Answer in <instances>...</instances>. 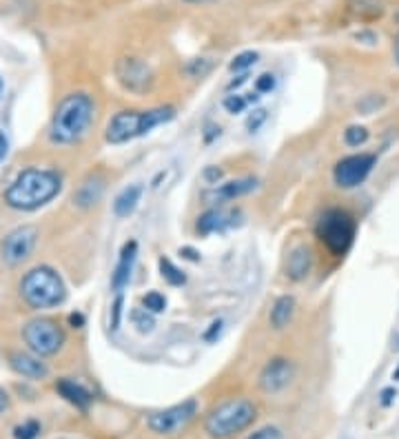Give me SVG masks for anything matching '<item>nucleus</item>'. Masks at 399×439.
Segmentation results:
<instances>
[{
	"label": "nucleus",
	"mask_w": 399,
	"mask_h": 439,
	"mask_svg": "<svg viewBox=\"0 0 399 439\" xmlns=\"http://www.w3.org/2000/svg\"><path fill=\"white\" fill-rule=\"evenodd\" d=\"M96 104L89 94H69L60 100L51 116L49 125V138L56 144H73L85 138L91 123H94Z\"/></svg>",
	"instance_id": "f03ea898"
},
{
	"label": "nucleus",
	"mask_w": 399,
	"mask_h": 439,
	"mask_svg": "<svg viewBox=\"0 0 399 439\" xmlns=\"http://www.w3.org/2000/svg\"><path fill=\"white\" fill-rule=\"evenodd\" d=\"M122 304H125V297H122V293H116V299H113V304H111V313H109V326H111V330H118L120 328Z\"/></svg>",
	"instance_id": "c756f323"
},
{
	"label": "nucleus",
	"mask_w": 399,
	"mask_h": 439,
	"mask_svg": "<svg viewBox=\"0 0 399 439\" xmlns=\"http://www.w3.org/2000/svg\"><path fill=\"white\" fill-rule=\"evenodd\" d=\"M184 71H187L191 78H202V75H207L211 71V63L204 58H195L187 67H184Z\"/></svg>",
	"instance_id": "cd10ccee"
},
{
	"label": "nucleus",
	"mask_w": 399,
	"mask_h": 439,
	"mask_svg": "<svg viewBox=\"0 0 399 439\" xmlns=\"http://www.w3.org/2000/svg\"><path fill=\"white\" fill-rule=\"evenodd\" d=\"M355 229L357 226H355V220H352L350 214H346V211H342V209H329L317 220L315 233L321 242H324L331 253L344 255L352 245Z\"/></svg>",
	"instance_id": "423d86ee"
},
{
	"label": "nucleus",
	"mask_w": 399,
	"mask_h": 439,
	"mask_svg": "<svg viewBox=\"0 0 399 439\" xmlns=\"http://www.w3.org/2000/svg\"><path fill=\"white\" fill-rule=\"evenodd\" d=\"M195 415H197V402L191 397L176 406H168L164 411L151 413L147 417V426L156 435H176L187 426Z\"/></svg>",
	"instance_id": "6e6552de"
},
{
	"label": "nucleus",
	"mask_w": 399,
	"mask_h": 439,
	"mask_svg": "<svg viewBox=\"0 0 399 439\" xmlns=\"http://www.w3.org/2000/svg\"><path fill=\"white\" fill-rule=\"evenodd\" d=\"M63 189V178L51 169H27L5 191V204L16 211H36Z\"/></svg>",
	"instance_id": "f257e3e1"
},
{
	"label": "nucleus",
	"mask_w": 399,
	"mask_h": 439,
	"mask_svg": "<svg viewBox=\"0 0 399 439\" xmlns=\"http://www.w3.org/2000/svg\"><path fill=\"white\" fill-rule=\"evenodd\" d=\"M257 417V408L253 402L238 397V400H226L218 404L209 413L204 421V431L213 439H228L244 428H249Z\"/></svg>",
	"instance_id": "39448f33"
},
{
	"label": "nucleus",
	"mask_w": 399,
	"mask_h": 439,
	"mask_svg": "<svg viewBox=\"0 0 399 439\" xmlns=\"http://www.w3.org/2000/svg\"><path fill=\"white\" fill-rule=\"evenodd\" d=\"M102 191H104V180L100 175H91L78 189H75L73 204L80 206V209H91L94 204H98V200L102 198Z\"/></svg>",
	"instance_id": "f3484780"
},
{
	"label": "nucleus",
	"mask_w": 399,
	"mask_h": 439,
	"mask_svg": "<svg viewBox=\"0 0 399 439\" xmlns=\"http://www.w3.org/2000/svg\"><path fill=\"white\" fill-rule=\"evenodd\" d=\"M116 75L120 85L133 94H145L151 87V69L137 58H120L116 65Z\"/></svg>",
	"instance_id": "9b49d317"
},
{
	"label": "nucleus",
	"mask_w": 399,
	"mask_h": 439,
	"mask_svg": "<svg viewBox=\"0 0 399 439\" xmlns=\"http://www.w3.org/2000/svg\"><path fill=\"white\" fill-rule=\"evenodd\" d=\"M20 297L34 311L56 309L67 299V286L51 266H36L20 280Z\"/></svg>",
	"instance_id": "7ed1b4c3"
},
{
	"label": "nucleus",
	"mask_w": 399,
	"mask_h": 439,
	"mask_svg": "<svg viewBox=\"0 0 399 439\" xmlns=\"http://www.w3.org/2000/svg\"><path fill=\"white\" fill-rule=\"evenodd\" d=\"M249 439H280V431L275 428V426H266V428H262V431L253 433Z\"/></svg>",
	"instance_id": "72a5a7b5"
},
{
	"label": "nucleus",
	"mask_w": 399,
	"mask_h": 439,
	"mask_svg": "<svg viewBox=\"0 0 399 439\" xmlns=\"http://www.w3.org/2000/svg\"><path fill=\"white\" fill-rule=\"evenodd\" d=\"M0 94H3V80H0Z\"/></svg>",
	"instance_id": "49530a36"
},
{
	"label": "nucleus",
	"mask_w": 399,
	"mask_h": 439,
	"mask_svg": "<svg viewBox=\"0 0 399 439\" xmlns=\"http://www.w3.org/2000/svg\"><path fill=\"white\" fill-rule=\"evenodd\" d=\"M311 266H313V255H311V249L309 247H295L293 251L288 253V260H286V276L290 280H304L306 276L311 273Z\"/></svg>",
	"instance_id": "dca6fc26"
},
{
	"label": "nucleus",
	"mask_w": 399,
	"mask_h": 439,
	"mask_svg": "<svg viewBox=\"0 0 399 439\" xmlns=\"http://www.w3.org/2000/svg\"><path fill=\"white\" fill-rule=\"evenodd\" d=\"M69 324H71L73 328L85 326V317H82V313H71V315H69Z\"/></svg>",
	"instance_id": "ea45409f"
},
{
	"label": "nucleus",
	"mask_w": 399,
	"mask_h": 439,
	"mask_svg": "<svg viewBox=\"0 0 399 439\" xmlns=\"http://www.w3.org/2000/svg\"><path fill=\"white\" fill-rule=\"evenodd\" d=\"M23 340L38 357L56 355L65 344V330L51 317H38L23 328Z\"/></svg>",
	"instance_id": "0eeeda50"
},
{
	"label": "nucleus",
	"mask_w": 399,
	"mask_h": 439,
	"mask_svg": "<svg viewBox=\"0 0 399 439\" xmlns=\"http://www.w3.org/2000/svg\"><path fill=\"white\" fill-rule=\"evenodd\" d=\"M140 198H142V185L125 187L118 193V198L113 202V214L118 218H129L133 211L137 209V204H140Z\"/></svg>",
	"instance_id": "6ab92c4d"
},
{
	"label": "nucleus",
	"mask_w": 399,
	"mask_h": 439,
	"mask_svg": "<svg viewBox=\"0 0 399 439\" xmlns=\"http://www.w3.org/2000/svg\"><path fill=\"white\" fill-rule=\"evenodd\" d=\"M218 135H220V127L209 125V127H207V133H204V142H211L213 138H218Z\"/></svg>",
	"instance_id": "a19ab883"
},
{
	"label": "nucleus",
	"mask_w": 399,
	"mask_h": 439,
	"mask_svg": "<svg viewBox=\"0 0 399 439\" xmlns=\"http://www.w3.org/2000/svg\"><path fill=\"white\" fill-rule=\"evenodd\" d=\"M56 390L63 395L69 404H73L75 408H80V411H87V408L91 406V392L80 386V384H75L73 380H67V377H63V380H58L56 382Z\"/></svg>",
	"instance_id": "a211bd4d"
},
{
	"label": "nucleus",
	"mask_w": 399,
	"mask_h": 439,
	"mask_svg": "<svg viewBox=\"0 0 399 439\" xmlns=\"http://www.w3.org/2000/svg\"><path fill=\"white\" fill-rule=\"evenodd\" d=\"M249 107V102H247V98L244 96H238V94H231V96H226L224 98V109L228 111V113H242L244 109Z\"/></svg>",
	"instance_id": "c85d7f7f"
},
{
	"label": "nucleus",
	"mask_w": 399,
	"mask_h": 439,
	"mask_svg": "<svg viewBox=\"0 0 399 439\" xmlns=\"http://www.w3.org/2000/svg\"><path fill=\"white\" fill-rule=\"evenodd\" d=\"M375 162H377V158L373 154H357V156H348V158L340 160L333 171L335 185L342 189L360 187L368 178V173L373 171Z\"/></svg>",
	"instance_id": "9d476101"
},
{
	"label": "nucleus",
	"mask_w": 399,
	"mask_h": 439,
	"mask_svg": "<svg viewBox=\"0 0 399 439\" xmlns=\"http://www.w3.org/2000/svg\"><path fill=\"white\" fill-rule=\"evenodd\" d=\"M176 109L173 107H158L149 111H120L111 118L106 125L104 138L109 144H125L129 140L140 138V135L156 129L158 125H164L173 120Z\"/></svg>",
	"instance_id": "20e7f679"
},
{
	"label": "nucleus",
	"mask_w": 399,
	"mask_h": 439,
	"mask_svg": "<svg viewBox=\"0 0 399 439\" xmlns=\"http://www.w3.org/2000/svg\"><path fill=\"white\" fill-rule=\"evenodd\" d=\"M204 178L209 180V183H218V180L222 178V171L218 169V166H209V169L204 171Z\"/></svg>",
	"instance_id": "58836bf2"
},
{
	"label": "nucleus",
	"mask_w": 399,
	"mask_h": 439,
	"mask_svg": "<svg viewBox=\"0 0 399 439\" xmlns=\"http://www.w3.org/2000/svg\"><path fill=\"white\" fill-rule=\"evenodd\" d=\"M295 375V366L290 359H284V357H273L266 361V366L262 369V373H259V388H262L264 392H269V395H275V392L284 390L290 380H293Z\"/></svg>",
	"instance_id": "f8f14e48"
},
{
	"label": "nucleus",
	"mask_w": 399,
	"mask_h": 439,
	"mask_svg": "<svg viewBox=\"0 0 399 439\" xmlns=\"http://www.w3.org/2000/svg\"><path fill=\"white\" fill-rule=\"evenodd\" d=\"M38 242V229L32 224L27 226H18L11 233H7V237L0 245V260H3L7 266H18L23 264L29 255L34 253Z\"/></svg>",
	"instance_id": "1a4fd4ad"
},
{
	"label": "nucleus",
	"mask_w": 399,
	"mask_h": 439,
	"mask_svg": "<svg viewBox=\"0 0 399 439\" xmlns=\"http://www.w3.org/2000/svg\"><path fill=\"white\" fill-rule=\"evenodd\" d=\"M366 140H368V129L366 127H348L346 131H344V142L348 144V147H362V144H366Z\"/></svg>",
	"instance_id": "a878e982"
},
{
	"label": "nucleus",
	"mask_w": 399,
	"mask_h": 439,
	"mask_svg": "<svg viewBox=\"0 0 399 439\" xmlns=\"http://www.w3.org/2000/svg\"><path fill=\"white\" fill-rule=\"evenodd\" d=\"M180 255L184 257V260H189V262H200V253L195 249H191V247H182Z\"/></svg>",
	"instance_id": "c9c22d12"
},
{
	"label": "nucleus",
	"mask_w": 399,
	"mask_h": 439,
	"mask_svg": "<svg viewBox=\"0 0 399 439\" xmlns=\"http://www.w3.org/2000/svg\"><path fill=\"white\" fill-rule=\"evenodd\" d=\"M393 380H399V369L395 371V375H393Z\"/></svg>",
	"instance_id": "a18cd8bd"
},
{
	"label": "nucleus",
	"mask_w": 399,
	"mask_h": 439,
	"mask_svg": "<svg viewBox=\"0 0 399 439\" xmlns=\"http://www.w3.org/2000/svg\"><path fill=\"white\" fill-rule=\"evenodd\" d=\"M222 328H224V322H222V320H216V322H213V324L209 326V330L204 333L202 338H204L207 342H216V340L222 335Z\"/></svg>",
	"instance_id": "473e14b6"
},
{
	"label": "nucleus",
	"mask_w": 399,
	"mask_h": 439,
	"mask_svg": "<svg viewBox=\"0 0 399 439\" xmlns=\"http://www.w3.org/2000/svg\"><path fill=\"white\" fill-rule=\"evenodd\" d=\"M38 435H40V423L36 419H27L13 428V437L16 439H38Z\"/></svg>",
	"instance_id": "393cba45"
},
{
	"label": "nucleus",
	"mask_w": 399,
	"mask_h": 439,
	"mask_svg": "<svg viewBox=\"0 0 399 439\" xmlns=\"http://www.w3.org/2000/svg\"><path fill=\"white\" fill-rule=\"evenodd\" d=\"M9 366L18 375L29 377V380H44V377L49 375V369L42 361V357L29 355V353H23V351H11L9 353Z\"/></svg>",
	"instance_id": "ddd939ff"
},
{
	"label": "nucleus",
	"mask_w": 399,
	"mask_h": 439,
	"mask_svg": "<svg viewBox=\"0 0 399 439\" xmlns=\"http://www.w3.org/2000/svg\"><path fill=\"white\" fill-rule=\"evenodd\" d=\"M257 51H242V54H238L233 60H231V65H228V69H231V71H247L249 67H253L255 63H257Z\"/></svg>",
	"instance_id": "b1692460"
},
{
	"label": "nucleus",
	"mask_w": 399,
	"mask_h": 439,
	"mask_svg": "<svg viewBox=\"0 0 399 439\" xmlns=\"http://www.w3.org/2000/svg\"><path fill=\"white\" fill-rule=\"evenodd\" d=\"M395 60H397V65H399V36L395 38Z\"/></svg>",
	"instance_id": "37998d69"
},
{
	"label": "nucleus",
	"mask_w": 399,
	"mask_h": 439,
	"mask_svg": "<svg viewBox=\"0 0 399 439\" xmlns=\"http://www.w3.org/2000/svg\"><path fill=\"white\" fill-rule=\"evenodd\" d=\"M247 80H249V73L244 71V73L235 75V78H233L231 82H228V87H226V89H228V92H235V89H240V87H242L244 82H247Z\"/></svg>",
	"instance_id": "f704fd0d"
},
{
	"label": "nucleus",
	"mask_w": 399,
	"mask_h": 439,
	"mask_svg": "<svg viewBox=\"0 0 399 439\" xmlns=\"http://www.w3.org/2000/svg\"><path fill=\"white\" fill-rule=\"evenodd\" d=\"M142 304L151 313H162L166 309V297L162 293H158V291H151V293H147L142 297Z\"/></svg>",
	"instance_id": "bb28decb"
},
{
	"label": "nucleus",
	"mask_w": 399,
	"mask_h": 439,
	"mask_svg": "<svg viewBox=\"0 0 399 439\" xmlns=\"http://www.w3.org/2000/svg\"><path fill=\"white\" fill-rule=\"evenodd\" d=\"M257 187L255 178H242V180H231V183L220 185L218 189H213V195L218 200H235L240 195H247Z\"/></svg>",
	"instance_id": "412c9836"
},
{
	"label": "nucleus",
	"mask_w": 399,
	"mask_h": 439,
	"mask_svg": "<svg viewBox=\"0 0 399 439\" xmlns=\"http://www.w3.org/2000/svg\"><path fill=\"white\" fill-rule=\"evenodd\" d=\"M266 118H269V111H266V109H257V111H253V113L249 116V120H247V129H249V133H255L259 127H262V125L266 123Z\"/></svg>",
	"instance_id": "2f4dec72"
},
{
	"label": "nucleus",
	"mask_w": 399,
	"mask_h": 439,
	"mask_svg": "<svg viewBox=\"0 0 399 439\" xmlns=\"http://www.w3.org/2000/svg\"><path fill=\"white\" fill-rule=\"evenodd\" d=\"M235 218H240V211H224V209H211L207 214L197 218V231L202 235L224 231L235 224Z\"/></svg>",
	"instance_id": "2eb2a0df"
},
{
	"label": "nucleus",
	"mask_w": 399,
	"mask_h": 439,
	"mask_svg": "<svg viewBox=\"0 0 399 439\" xmlns=\"http://www.w3.org/2000/svg\"><path fill=\"white\" fill-rule=\"evenodd\" d=\"M397 397V390L395 388H383L381 390V406H391Z\"/></svg>",
	"instance_id": "e433bc0d"
},
{
	"label": "nucleus",
	"mask_w": 399,
	"mask_h": 439,
	"mask_svg": "<svg viewBox=\"0 0 399 439\" xmlns=\"http://www.w3.org/2000/svg\"><path fill=\"white\" fill-rule=\"evenodd\" d=\"M7 408H9V397H7L5 388H0V415H3Z\"/></svg>",
	"instance_id": "79ce46f5"
},
{
	"label": "nucleus",
	"mask_w": 399,
	"mask_h": 439,
	"mask_svg": "<svg viewBox=\"0 0 399 439\" xmlns=\"http://www.w3.org/2000/svg\"><path fill=\"white\" fill-rule=\"evenodd\" d=\"M7 154H9V140H7L5 131L0 129V162H3V160L7 158Z\"/></svg>",
	"instance_id": "4c0bfd02"
},
{
	"label": "nucleus",
	"mask_w": 399,
	"mask_h": 439,
	"mask_svg": "<svg viewBox=\"0 0 399 439\" xmlns=\"http://www.w3.org/2000/svg\"><path fill=\"white\" fill-rule=\"evenodd\" d=\"M135 257H137V242L135 240H129L125 247L120 251V257H118V264H116V271L111 276V289L116 293H122V289L129 284L131 280V271H133V264H135Z\"/></svg>",
	"instance_id": "4468645a"
},
{
	"label": "nucleus",
	"mask_w": 399,
	"mask_h": 439,
	"mask_svg": "<svg viewBox=\"0 0 399 439\" xmlns=\"http://www.w3.org/2000/svg\"><path fill=\"white\" fill-rule=\"evenodd\" d=\"M129 320L135 326V330L137 333H145V335L156 328V317H153V313L147 311V309H133L131 315H129Z\"/></svg>",
	"instance_id": "4be33fe9"
},
{
	"label": "nucleus",
	"mask_w": 399,
	"mask_h": 439,
	"mask_svg": "<svg viewBox=\"0 0 399 439\" xmlns=\"http://www.w3.org/2000/svg\"><path fill=\"white\" fill-rule=\"evenodd\" d=\"M187 3H207V0H187Z\"/></svg>",
	"instance_id": "c03bdc74"
},
{
	"label": "nucleus",
	"mask_w": 399,
	"mask_h": 439,
	"mask_svg": "<svg viewBox=\"0 0 399 439\" xmlns=\"http://www.w3.org/2000/svg\"><path fill=\"white\" fill-rule=\"evenodd\" d=\"M275 89V75L273 73H262L255 78V92L257 94H269Z\"/></svg>",
	"instance_id": "7c9ffc66"
},
{
	"label": "nucleus",
	"mask_w": 399,
	"mask_h": 439,
	"mask_svg": "<svg viewBox=\"0 0 399 439\" xmlns=\"http://www.w3.org/2000/svg\"><path fill=\"white\" fill-rule=\"evenodd\" d=\"M158 264H160V276H162L164 282H168L171 286H180V284L187 282L184 273H182V271H180L171 260H168V257H160V262H158Z\"/></svg>",
	"instance_id": "5701e85b"
},
{
	"label": "nucleus",
	"mask_w": 399,
	"mask_h": 439,
	"mask_svg": "<svg viewBox=\"0 0 399 439\" xmlns=\"http://www.w3.org/2000/svg\"><path fill=\"white\" fill-rule=\"evenodd\" d=\"M293 313H295V299L290 295H282V297H278L273 302L269 322L275 330H282V328L288 326L290 320H293Z\"/></svg>",
	"instance_id": "aec40b11"
}]
</instances>
